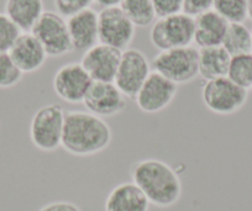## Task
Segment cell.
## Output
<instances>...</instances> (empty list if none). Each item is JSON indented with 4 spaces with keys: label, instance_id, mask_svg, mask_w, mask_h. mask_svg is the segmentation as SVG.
<instances>
[{
    "label": "cell",
    "instance_id": "11",
    "mask_svg": "<svg viewBox=\"0 0 252 211\" xmlns=\"http://www.w3.org/2000/svg\"><path fill=\"white\" fill-rule=\"evenodd\" d=\"M177 91V84L154 70L134 100L141 111L146 114H156L171 105L172 101L176 99Z\"/></svg>",
    "mask_w": 252,
    "mask_h": 211
},
{
    "label": "cell",
    "instance_id": "23",
    "mask_svg": "<svg viewBox=\"0 0 252 211\" xmlns=\"http://www.w3.org/2000/svg\"><path fill=\"white\" fill-rule=\"evenodd\" d=\"M213 10L229 24L244 23L247 19V0H214Z\"/></svg>",
    "mask_w": 252,
    "mask_h": 211
},
{
    "label": "cell",
    "instance_id": "5",
    "mask_svg": "<svg viewBox=\"0 0 252 211\" xmlns=\"http://www.w3.org/2000/svg\"><path fill=\"white\" fill-rule=\"evenodd\" d=\"M150 41L159 52L192 46L194 42V18L184 13L158 18L152 24Z\"/></svg>",
    "mask_w": 252,
    "mask_h": 211
},
{
    "label": "cell",
    "instance_id": "30",
    "mask_svg": "<svg viewBox=\"0 0 252 211\" xmlns=\"http://www.w3.org/2000/svg\"><path fill=\"white\" fill-rule=\"evenodd\" d=\"M98 5L101 8H111V6H119L121 3V0H94Z\"/></svg>",
    "mask_w": 252,
    "mask_h": 211
},
{
    "label": "cell",
    "instance_id": "7",
    "mask_svg": "<svg viewBox=\"0 0 252 211\" xmlns=\"http://www.w3.org/2000/svg\"><path fill=\"white\" fill-rule=\"evenodd\" d=\"M31 33L40 41L48 57H63L73 51L66 18L56 11H45Z\"/></svg>",
    "mask_w": 252,
    "mask_h": 211
},
{
    "label": "cell",
    "instance_id": "29",
    "mask_svg": "<svg viewBox=\"0 0 252 211\" xmlns=\"http://www.w3.org/2000/svg\"><path fill=\"white\" fill-rule=\"evenodd\" d=\"M38 211H82L77 204L71 201H53V203L46 204L45 206Z\"/></svg>",
    "mask_w": 252,
    "mask_h": 211
},
{
    "label": "cell",
    "instance_id": "22",
    "mask_svg": "<svg viewBox=\"0 0 252 211\" xmlns=\"http://www.w3.org/2000/svg\"><path fill=\"white\" fill-rule=\"evenodd\" d=\"M226 77L246 90L252 89V53L231 57Z\"/></svg>",
    "mask_w": 252,
    "mask_h": 211
},
{
    "label": "cell",
    "instance_id": "3",
    "mask_svg": "<svg viewBox=\"0 0 252 211\" xmlns=\"http://www.w3.org/2000/svg\"><path fill=\"white\" fill-rule=\"evenodd\" d=\"M66 111L60 104H47L33 114L30 122V140L43 152L56 151L62 144Z\"/></svg>",
    "mask_w": 252,
    "mask_h": 211
},
{
    "label": "cell",
    "instance_id": "10",
    "mask_svg": "<svg viewBox=\"0 0 252 211\" xmlns=\"http://www.w3.org/2000/svg\"><path fill=\"white\" fill-rule=\"evenodd\" d=\"M93 81L81 63L63 64L53 76L52 86L56 95L69 104L83 103Z\"/></svg>",
    "mask_w": 252,
    "mask_h": 211
},
{
    "label": "cell",
    "instance_id": "21",
    "mask_svg": "<svg viewBox=\"0 0 252 211\" xmlns=\"http://www.w3.org/2000/svg\"><path fill=\"white\" fill-rule=\"evenodd\" d=\"M119 6L136 28H147L156 21L152 0H121Z\"/></svg>",
    "mask_w": 252,
    "mask_h": 211
},
{
    "label": "cell",
    "instance_id": "26",
    "mask_svg": "<svg viewBox=\"0 0 252 211\" xmlns=\"http://www.w3.org/2000/svg\"><path fill=\"white\" fill-rule=\"evenodd\" d=\"M93 3L94 0H53L56 13L67 19L89 9Z\"/></svg>",
    "mask_w": 252,
    "mask_h": 211
},
{
    "label": "cell",
    "instance_id": "19",
    "mask_svg": "<svg viewBox=\"0 0 252 211\" xmlns=\"http://www.w3.org/2000/svg\"><path fill=\"white\" fill-rule=\"evenodd\" d=\"M231 56L222 46L198 50V70L204 81L222 78L227 76Z\"/></svg>",
    "mask_w": 252,
    "mask_h": 211
},
{
    "label": "cell",
    "instance_id": "1",
    "mask_svg": "<svg viewBox=\"0 0 252 211\" xmlns=\"http://www.w3.org/2000/svg\"><path fill=\"white\" fill-rule=\"evenodd\" d=\"M113 140V131L105 119L89 111L66 113L61 147L72 156L89 157L103 152Z\"/></svg>",
    "mask_w": 252,
    "mask_h": 211
},
{
    "label": "cell",
    "instance_id": "9",
    "mask_svg": "<svg viewBox=\"0 0 252 211\" xmlns=\"http://www.w3.org/2000/svg\"><path fill=\"white\" fill-rule=\"evenodd\" d=\"M99 42L125 51L135 38L136 26L125 15L120 6L101 9L98 13Z\"/></svg>",
    "mask_w": 252,
    "mask_h": 211
},
{
    "label": "cell",
    "instance_id": "2",
    "mask_svg": "<svg viewBox=\"0 0 252 211\" xmlns=\"http://www.w3.org/2000/svg\"><path fill=\"white\" fill-rule=\"evenodd\" d=\"M131 178L149 199L150 204L158 208L174 205L182 195V183L178 174L161 159L139 161L132 167Z\"/></svg>",
    "mask_w": 252,
    "mask_h": 211
},
{
    "label": "cell",
    "instance_id": "8",
    "mask_svg": "<svg viewBox=\"0 0 252 211\" xmlns=\"http://www.w3.org/2000/svg\"><path fill=\"white\" fill-rule=\"evenodd\" d=\"M151 63L142 51L127 48L123 51L115 77V86L129 99H135L136 94L151 74Z\"/></svg>",
    "mask_w": 252,
    "mask_h": 211
},
{
    "label": "cell",
    "instance_id": "20",
    "mask_svg": "<svg viewBox=\"0 0 252 211\" xmlns=\"http://www.w3.org/2000/svg\"><path fill=\"white\" fill-rule=\"evenodd\" d=\"M231 57L251 52V31L244 23H231L221 43Z\"/></svg>",
    "mask_w": 252,
    "mask_h": 211
},
{
    "label": "cell",
    "instance_id": "16",
    "mask_svg": "<svg viewBox=\"0 0 252 211\" xmlns=\"http://www.w3.org/2000/svg\"><path fill=\"white\" fill-rule=\"evenodd\" d=\"M150 201L134 181L114 186L105 200V211H149Z\"/></svg>",
    "mask_w": 252,
    "mask_h": 211
},
{
    "label": "cell",
    "instance_id": "14",
    "mask_svg": "<svg viewBox=\"0 0 252 211\" xmlns=\"http://www.w3.org/2000/svg\"><path fill=\"white\" fill-rule=\"evenodd\" d=\"M73 51L86 52L99 43L98 13L89 8L67 19Z\"/></svg>",
    "mask_w": 252,
    "mask_h": 211
},
{
    "label": "cell",
    "instance_id": "27",
    "mask_svg": "<svg viewBox=\"0 0 252 211\" xmlns=\"http://www.w3.org/2000/svg\"><path fill=\"white\" fill-rule=\"evenodd\" d=\"M157 18L183 13V0H152Z\"/></svg>",
    "mask_w": 252,
    "mask_h": 211
},
{
    "label": "cell",
    "instance_id": "13",
    "mask_svg": "<svg viewBox=\"0 0 252 211\" xmlns=\"http://www.w3.org/2000/svg\"><path fill=\"white\" fill-rule=\"evenodd\" d=\"M121 53L123 51L99 42L84 52L81 64L93 82L110 83L115 81Z\"/></svg>",
    "mask_w": 252,
    "mask_h": 211
},
{
    "label": "cell",
    "instance_id": "12",
    "mask_svg": "<svg viewBox=\"0 0 252 211\" xmlns=\"http://www.w3.org/2000/svg\"><path fill=\"white\" fill-rule=\"evenodd\" d=\"M83 104L87 111L101 119H108L125 110L126 96L114 82H93Z\"/></svg>",
    "mask_w": 252,
    "mask_h": 211
},
{
    "label": "cell",
    "instance_id": "4",
    "mask_svg": "<svg viewBox=\"0 0 252 211\" xmlns=\"http://www.w3.org/2000/svg\"><path fill=\"white\" fill-rule=\"evenodd\" d=\"M151 67L177 86L190 83L199 76L198 50L188 46L161 51L152 60Z\"/></svg>",
    "mask_w": 252,
    "mask_h": 211
},
{
    "label": "cell",
    "instance_id": "31",
    "mask_svg": "<svg viewBox=\"0 0 252 211\" xmlns=\"http://www.w3.org/2000/svg\"><path fill=\"white\" fill-rule=\"evenodd\" d=\"M247 19L252 21V0H247Z\"/></svg>",
    "mask_w": 252,
    "mask_h": 211
},
{
    "label": "cell",
    "instance_id": "15",
    "mask_svg": "<svg viewBox=\"0 0 252 211\" xmlns=\"http://www.w3.org/2000/svg\"><path fill=\"white\" fill-rule=\"evenodd\" d=\"M9 55L24 74L37 72L48 58L40 41L31 32H21L9 51Z\"/></svg>",
    "mask_w": 252,
    "mask_h": 211
},
{
    "label": "cell",
    "instance_id": "32",
    "mask_svg": "<svg viewBox=\"0 0 252 211\" xmlns=\"http://www.w3.org/2000/svg\"><path fill=\"white\" fill-rule=\"evenodd\" d=\"M251 53H252V31H251Z\"/></svg>",
    "mask_w": 252,
    "mask_h": 211
},
{
    "label": "cell",
    "instance_id": "6",
    "mask_svg": "<svg viewBox=\"0 0 252 211\" xmlns=\"http://www.w3.org/2000/svg\"><path fill=\"white\" fill-rule=\"evenodd\" d=\"M249 90L241 88L227 77L205 81L202 87V100L208 110L217 115H232L247 103Z\"/></svg>",
    "mask_w": 252,
    "mask_h": 211
},
{
    "label": "cell",
    "instance_id": "24",
    "mask_svg": "<svg viewBox=\"0 0 252 211\" xmlns=\"http://www.w3.org/2000/svg\"><path fill=\"white\" fill-rule=\"evenodd\" d=\"M24 73L14 63L9 52H0V89H11L18 86Z\"/></svg>",
    "mask_w": 252,
    "mask_h": 211
},
{
    "label": "cell",
    "instance_id": "18",
    "mask_svg": "<svg viewBox=\"0 0 252 211\" xmlns=\"http://www.w3.org/2000/svg\"><path fill=\"white\" fill-rule=\"evenodd\" d=\"M43 13V0H5L4 5V14L21 32H31Z\"/></svg>",
    "mask_w": 252,
    "mask_h": 211
},
{
    "label": "cell",
    "instance_id": "28",
    "mask_svg": "<svg viewBox=\"0 0 252 211\" xmlns=\"http://www.w3.org/2000/svg\"><path fill=\"white\" fill-rule=\"evenodd\" d=\"M214 0H183V13L189 16L200 15L213 9Z\"/></svg>",
    "mask_w": 252,
    "mask_h": 211
},
{
    "label": "cell",
    "instance_id": "17",
    "mask_svg": "<svg viewBox=\"0 0 252 211\" xmlns=\"http://www.w3.org/2000/svg\"><path fill=\"white\" fill-rule=\"evenodd\" d=\"M229 23L217 11H205L194 18V42L199 48L221 46Z\"/></svg>",
    "mask_w": 252,
    "mask_h": 211
},
{
    "label": "cell",
    "instance_id": "25",
    "mask_svg": "<svg viewBox=\"0 0 252 211\" xmlns=\"http://www.w3.org/2000/svg\"><path fill=\"white\" fill-rule=\"evenodd\" d=\"M20 35V29L5 14L0 13V52H9Z\"/></svg>",
    "mask_w": 252,
    "mask_h": 211
}]
</instances>
